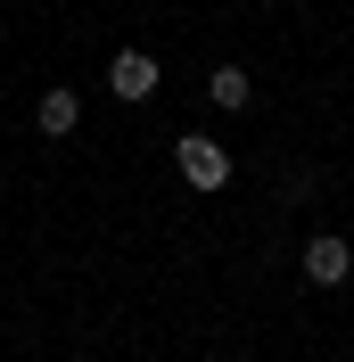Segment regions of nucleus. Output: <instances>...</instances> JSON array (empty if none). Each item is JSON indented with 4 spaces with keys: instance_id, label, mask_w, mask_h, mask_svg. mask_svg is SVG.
<instances>
[{
    "instance_id": "obj_1",
    "label": "nucleus",
    "mask_w": 354,
    "mask_h": 362,
    "mask_svg": "<svg viewBox=\"0 0 354 362\" xmlns=\"http://www.w3.org/2000/svg\"><path fill=\"white\" fill-rule=\"evenodd\" d=\"M173 165H181L190 189H231V148L206 140V132H181V140H173Z\"/></svg>"
},
{
    "instance_id": "obj_4",
    "label": "nucleus",
    "mask_w": 354,
    "mask_h": 362,
    "mask_svg": "<svg viewBox=\"0 0 354 362\" xmlns=\"http://www.w3.org/2000/svg\"><path fill=\"white\" fill-rule=\"evenodd\" d=\"M33 124H42L50 140H67L74 124H83V90H67V83H58V90H42V107H33Z\"/></svg>"
},
{
    "instance_id": "obj_5",
    "label": "nucleus",
    "mask_w": 354,
    "mask_h": 362,
    "mask_svg": "<svg viewBox=\"0 0 354 362\" xmlns=\"http://www.w3.org/2000/svg\"><path fill=\"white\" fill-rule=\"evenodd\" d=\"M206 99H215L222 115H239L247 99H256V83H247V66H215V74H206Z\"/></svg>"
},
{
    "instance_id": "obj_2",
    "label": "nucleus",
    "mask_w": 354,
    "mask_h": 362,
    "mask_svg": "<svg viewBox=\"0 0 354 362\" xmlns=\"http://www.w3.org/2000/svg\"><path fill=\"white\" fill-rule=\"evenodd\" d=\"M156 83H165V66H156L149 49H115V58H108V90L124 99V107H149Z\"/></svg>"
},
{
    "instance_id": "obj_3",
    "label": "nucleus",
    "mask_w": 354,
    "mask_h": 362,
    "mask_svg": "<svg viewBox=\"0 0 354 362\" xmlns=\"http://www.w3.org/2000/svg\"><path fill=\"white\" fill-rule=\"evenodd\" d=\"M346 272H354V247L338 239V230H313V239H305V280H313V288H338Z\"/></svg>"
}]
</instances>
